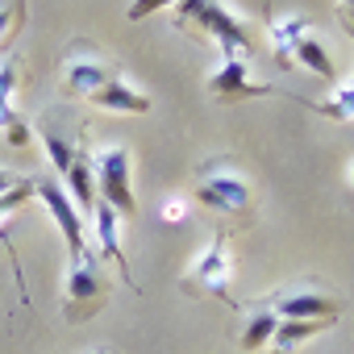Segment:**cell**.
I'll use <instances>...</instances> for the list:
<instances>
[{
	"label": "cell",
	"mask_w": 354,
	"mask_h": 354,
	"mask_svg": "<svg viewBox=\"0 0 354 354\" xmlns=\"http://www.w3.org/2000/svg\"><path fill=\"white\" fill-rule=\"evenodd\" d=\"M100 267H104V259L88 246L80 259H71V267H67V279H63V313H67V321H88L96 308H104V300H109V283H104V275H100Z\"/></svg>",
	"instance_id": "6da1fadb"
},
{
	"label": "cell",
	"mask_w": 354,
	"mask_h": 354,
	"mask_svg": "<svg viewBox=\"0 0 354 354\" xmlns=\"http://www.w3.org/2000/svg\"><path fill=\"white\" fill-rule=\"evenodd\" d=\"M133 158L125 146H100L92 154V180H96V201H104L117 217H133L138 213V201H133Z\"/></svg>",
	"instance_id": "7a4b0ae2"
},
{
	"label": "cell",
	"mask_w": 354,
	"mask_h": 354,
	"mask_svg": "<svg viewBox=\"0 0 354 354\" xmlns=\"http://www.w3.org/2000/svg\"><path fill=\"white\" fill-rule=\"evenodd\" d=\"M175 9H180V26L196 21L205 34H213V42L221 46V55L246 59L254 50V38L246 34V26L238 17H230V9L217 5V0H175Z\"/></svg>",
	"instance_id": "3957f363"
},
{
	"label": "cell",
	"mask_w": 354,
	"mask_h": 354,
	"mask_svg": "<svg viewBox=\"0 0 354 354\" xmlns=\"http://www.w3.org/2000/svg\"><path fill=\"white\" fill-rule=\"evenodd\" d=\"M196 201H201L205 209H213V213H234V217H242V213L250 209V180H246L234 162L217 158V162H209V167L201 171Z\"/></svg>",
	"instance_id": "277c9868"
},
{
	"label": "cell",
	"mask_w": 354,
	"mask_h": 354,
	"mask_svg": "<svg viewBox=\"0 0 354 354\" xmlns=\"http://www.w3.org/2000/svg\"><path fill=\"white\" fill-rule=\"evenodd\" d=\"M230 283H234V254H230V230H217L209 238V246L192 259L188 275H184V288L192 292H213V296H230Z\"/></svg>",
	"instance_id": "5b68a950"
},
{
	"label": "cell",
	"mask_w": 354,
	"mask_h": 354,
	"mask_svg": "<svg viewBox=\"0 0 354 354\" xmlns=\"http://www.w3.org/2000/svg\"><path fill=\"white\" fill-rule=\"evenodd\" d=\"M34 196H38V205L50 213V221L59 225V234H63V242H67V259H80V254L88 250V234H84V217H80V209L71 205V196L63 192V184H59V180H38V184H34Z\"/></svg>",
	"instance_id": "8992f818"
},
{
	"label": "cell",
	"mask_w": 354,
	"mask_h": 354,
	"mask_svg": "<svg viewBox=\"0 0 354 354\" xmlns=\"http://www.w3.org/2000/svg\"><path fill=\"white\" fill-rule=\"evenodd\" d=\"M113 75H117L113 63H104V59H100L96 50H88V46H75V50L67 55V63H63V96H71V100H92Z\"/></svg>",
	"instance_id": "52a82bcc"
},
{
	"label": "cell",
	"mask_w": 354,
	"mask_h": 354,
	"mask_svg": "<svg viewBox=\"0 0 354 354\" xmlns=\"http://www.w3.org/2000/svg\"><path fill=\"white\" fill-rule=\"evenodd\" d=\"M279 321H337V300L317 288H288L275 292L267 304Z\"/></svg>",
	"instance_id": "ba28073f"
},
{
	"label": "cell",
	"mask_w": 354,
	"mask_h": 354,
	"mask_svg": "<svg viewBox=\"0 0 354 354\" xmlns=\"http://www.w3.org/2000/svg\"><path fill=\"white\" fill-rule=\"evenodd\" d=\"M267 92H271V84H254L246 59H234V55H225L221 67L209 75V96L213 100H254V96H267Z\"/></svg>",
	"instance_id": "9c48e42d"
},
{
	"label": "cell",
	"mask_w": 354,
	"mask_h": 354,
	"mask_svg": "<svg viewBox=\"0 0 354 354\" xmlns=\"http://www.w3.org/2000/svg\"><path fill=\"white\" fill-rule=\"evenodd\" d=\"M92 230H96V254L100 259H113V267L129 279V288H138L133 283V275H129V259H125V250H121V217L104 205V201H96V213H92Z\"/></svg>",
	"instance_id": "30bf717a"
},
{
	"label": "cell",
	"mask_w": 354,
	"mask_h": 354,
	"mask_svg": "<svg viewBox=\"0 0 354 354\" xmlns=\"http://www.w3.org/2000/svg\"><path fill=\"white\" fill-rule=\"evenodd\" d=\"M63 192L71 196V205L80 209V217L96 213V180H92V154L88 150H75V162L63 175Z\"/></svg>",
	"instance_id": "8fae6325"
},
{
	"label": "cell",
	"mask_w": 354,
	"mask_h": 354,
	"mask_svg": "<svg viewBox=\"0 0 354 354\" xmlns=\"http://www.w3.org/2000/svg\"><path fill=\"white\" fill-rule=\"evenodd\" d=\"M92 104L96 109H104V113H133V117H142V113H150V96L146 92H138L121 71L92 96Z\"/></svg>",
	"instance_id": "7c38bea8"
},
{
	"label": "cell",
	"mask_w": 354,
	"mask_h": 354,
	"mask_svg": "<svg viewBox=\"0 0 354 354\" xmlns=\"http://www.w3.org/2000/svg\"><path fill=\"white\" fill-rule=\"evenodd\" d=\"M308 38V17H300V13H292V17H279L275 26H271V55H275V63L288 71L292 67V55H296V46Z\"/></svg>",
	"instance_id": "4fadbf2b"
},
{
	"label": "cell",
	"mask_w": 354,
	"mask_h": 354,
	"mask_svg": "<svg viewBox=\"0 0 354 354\" xmlns=\"http://www.w3.org/2000/svg\"><path fill=\"white\" fill-rule=\"evenodd\" d=\"M333 321H279L275 325V337H271V350L275 354H292L296 346H304L308 337H317V333H325Z\"/></svg>",
	"instance_id": "5bb4252c"
},
{
	"label": "cell",
	"mask_w": 354,
	"mask_h": 354,
	"mask_svg": "<svg viewBox=\"0 0 354 354\" xmlns=\"http://www.w3.org/2000/svg\"><path fill=\"white\" fill-rule=\"evenodd\" d=\"M292 63H296V67H308V71H313V75H321V80H333V55H329V50H325L313 34L296 46Z\"/></svg>",
	"instance_id": "9a60e30c"
},
{
	"label": "cell",
	"mask_w": 354,
	"mask_h": 354,
	"mask_svg": "<svg viewBox=\"0 0 354 354\" xmlns=\"http://www.w3.org/2000/svg\"><path fill=\"white\" fill-rule=\"evenodd\" d=\"M313 113H321V117H329V121H346V125H354V84L350 88H342V92H333L329 100H304Z\"/></svg>",
	"instance_id": "2e32d148"
},
{
	"label": "cell",
	"mask_w": 354,
	"mask_h": 354,
	"mask_svg": "<svg viewBox=\"0 0 354 354\" xmlns=\"http://www.w3.org/2000/svg\"><path fill=\"white\" fill-rule=\"evenodd\" d=\"M38 133H42V146H46V154H50V167L59 171V180H63L67 167L75 162V146H71V142H63V133H59V129H50V125H38Z\"/></svg>",
	"instance_id": "e0dca14e"
},
{
	"label": "cell",
	"mask_w": 354,
	"mask_h": 354,
	"mask_svg": "<svg viewBox=\"0 0 354 354\" xmlns=\"http://www.w3.org/2000/svg\"><path fill=\"white\" fill-rule=\"evenodd\" d=\"M275 325H279V317H275L271 308H259V313L250 317L246 333H242V350H263V346L275 337Z\"/></svg>",
	"instance_id": "ac0fdd59"
},
{
	"label": "cell",
	"mask_w": 354,
	"mask_h": 354,
	"mask_svg": "<svg viewBox=\"0 0 354 354\" xmlns=\"http://www.w3.org/2000/svg\"><path fill=\"white\" fill-rule=\"evenodd\" d=\"M17 80H21V71H17V63L13 59H5L0 63V129H5L17 113H13V96H17Z\"/></svg>",
	"instance_id": "d6986e66"
},
{
	"label": "cell",
	"mask_w": 354,
	"mask_h": 354,
	"mask_svg": "<svg viewBox=\"0 0 354 354\" xmlns=\"http://www.w3.org/2000/svg\"><path fill=\"white\" fill-rule=\"evenodd\" d=\"M26 21V0H0V42H9Z\"/></svg>",
	"instance_id": "ffe728a7"
},
{
	"label": "cell",
	"mask_w": 354,
	"mask_h": 354,
	"mask_svg": "<svg viewBox=\"0 0 354 354\" xmlns=\"http://www.w3.org/2000/svg\"><path fill=\"white\" fill-rule=\"evenodd\" d=\"M34 184H38V180H21L13 192H5V196H0V221H5L9 213H17V209H21V205L34 196Z\"/></svg>",
	"instance_id": "44dd1931"
},
{
	"label": "cell",
	"mask_w": 354,
	"mask_h": 354,
	"mask_svg": "<svg viewBox=\"0 0 354 354\" xmlns=\"http://www.w3.org/2000/svg\"><path fill=\"white\" fill-rule=\"evenodd\" d=\"M158 217H162L167 225H180V221L188 217V201H184V196H167V201L158 205Z\"/></svg>",
	"instance_id": "7402d4cb"
},
{
	"label": "cell",
	"mask_w": 354,
	"mask_h": 354,
	"mask_svg": "<svg viewBox=\"0 0 354 354\" xmlns=\"http://www.w3.org/2000/svg\"><path fill=\"white\" fill-rule=\"evenodd\" d=\"M175 5V0H133V5L125 9V17L129 21H146L150 13H158V9H171Z\"/></svg>",
	"instance_id": "603a6c76"
},
{
	"label": "cell",
	"mask_w": 354,
	"mask_h": 354,
	"mask_svg": "<svg viewBox=\"0 0 354 354\" xmlns=\"http://www.w3.org/2000/svg\"><path fill=\"white\" fill-rule=\"evenodd\" d=\"M5 133H9V142H13V146H30V125H26L21 117H13V121L5 125Z\"/></svg>",
	"instance_id": "cb8c5ba5"
},
{
	"label": "cell",
	"mask_w": 354,
	"mask_h": 354,
	"mask_svg": "<svg viewBox=\"0 0 354 354\" xmlns=\"http://www.w3.org/2000/svg\"><path fill=\"white\" fill-rule=\"evenodd\" d=\"M17 184H21L17 175H13V171H5V167H0V196H5V192H13Z\"/></svg>",
	"instance_id": "d4e9b609"
},
{
	"label": "cell",
	"mask_w": 354,
	"mask_h": 354,
	"mask_svg": "<svg viewBox=\"0 0 354 354\" xmlns=\"http://www.w3.org/2000/svg\"><path fill=\"white\" fill-rule=\"evenodd\" d=\"M346 188H350V192H354V158H350V162H346Z\"/></svg>",
	"instance_id": "484cf974"
},
{
	"label": "cell",
	"mask_w": 354,
	"mask_h": 354,
	"mask_svg": "<svg viewBox=\"0 0 354 354\" xmlns=\"http://www.w3.org/2000/svg\"><path fill=\"white\" fill-rule=\"evenodd\" d=\"M92 354H113V350H92Z\"/></svg>",
	"instance_id": "4316f807"
}]
</instances>
